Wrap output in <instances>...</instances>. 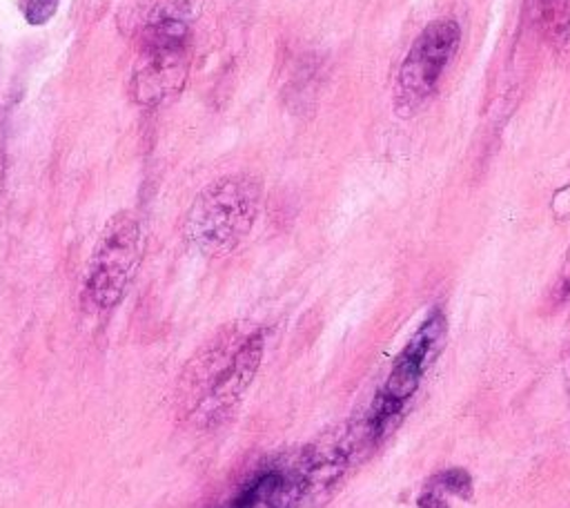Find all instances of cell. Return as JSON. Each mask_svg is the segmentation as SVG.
<instances>
[{"instance_id": "cell-1", "label": "cell", "mask_w": 570, "mask_h": 508, "mask_svg": "<svg viewBox=\"0 0 570 508\" xmlns=\"http://www.w3.org/2000/svg\"><path fill=\"white\" fill-rule=\"evenodd\" d=\"M263 350L265 334L261 328L243 330L236 323L220 328L191 354L176 381L178 419L196 430L220 426L249 390Z\"/></svg>"}, {"instance_id": "cell-2", "label": "cell", "mask_w": 570, "mask_h": 508, "mask_svg": "<svg viewBox=\"0 0 570 508\" xmlns=\"http://www.w3.org/2000/svg\"><path fill=\"white\" fill-rule=\"evenodd\" d=\"M191 67L189 0H151L136 31L131 94L136 102L156 107L171 100L187 82Z\"/></svg>"}, {"instance_id": "cell-3", "label": "cell", "mask_w": 570, "mask_h": 508, "mask_svg": "<svg viewBox=\"0 0 570 508\" xmlns=\"http://www.w3.org/2000/svg\"><path fill=\"white\" fill-rule=\"evenodd\" d=\"M263 183L252 174H225L205 185L185 216L187 243L205 256H225L252 232Z\"/></svg>"}, {"instance_id": "cell-4", "label": "cell", "mask_w": 570, "mask_h": 508, "mask_svg": "<svg viewBox=\"0 0 570 508\" xmlns=\"http://www.w3.org/2000/svg\"><path fill=\"white\" fill-rule=\"evenodd\" d=\"M142 250L145 232L140 218L129 209L114 214L91 250L82 281L85 301L96 310L116 307L134 281Z\"/></svg>"}, {"instance_id": "cell-5", "label": "cell", "mask_w": 570, "mask_h": 508, "mask_svg": "<svg viewBox=\"0 0 570 508\" xmlns=\"http://www.w3.org/2000/svg\"><path fill=\"white\" fill-rule=\"evenodd\" d=\"M358 457L361 450L347 423L307 443L287 468L294 508H318L332 499Z\"/></svg>"}, {"instance_id": "cell-6", "label": "cell", "mask_w": 570, "mask_h": 508, "mask_svg": "<svg viewBox=\"0 0 570 508\" xmlns=\"http://www.w3.org/2000/svg\"><path fill=\"white\" fill-rule=\"evenodd\" d=\"M459 40H461V29L450 18L434 20L419 33V38L410 47L399 69V78H396L399 109L403 107L414 109L434 91L441 74L445 71L452 56L456 53Z\"/></svg>"}, {"instance_id": "cell-7", "label": "cell", "mask_w": 570, "mask_h": 508, "mask_svg": "<svg viewBox=\"0 0 570 508\" xmlns=\"http://www.w3.org/2000/svg\"><path fill=\"white\" fill-rule=\"evenodd\" d=\"M445 330H448L445 314L439 307H434L428 314V319L419 325L414 336L407 341V345L401 350L396 361L392 363L387 381L381 390L385 397L405 406V401L416 392L423 372L439 354L441 343L445 339Z\"/></svg>"}, {"instance_id": "cell-8", "label": "cell", "mask_w": 570, "mask_h": 508, "mask_svg": "<svg viewBox=\"0 0 570 508\" xmlns=\"http://www.w3.org/2000/svg\"><path fill=\"white\" fill-rule=\"evenodd\" d=\"M225 508H294L289 472L267 468L247 479Z\"/></svg>"}, {"instance_id": "cell-9", "label": "cell", "mask_w": 570, "mask_h": 508, "mask_svg": "<svg viewBox=\"0 0 570 508\" xmlns=\"http://www.w3.org/2000/svg\"><path fill=\"white\" fill-rule=\"evenodd\" d=\"M532 13L552 36L563 33L570 25V0H530Z\"/></svg>"}, {"instance_id": "cell-10", "label": "cell", "mask_w": 570, "mask_h": 508, "mask_svg": "<svg viewBox=\"0 0 570 508\" xmlns=\"http://www.w3.org/2000/svg\"><path fill=\"white\" fill-rule=\"evenodd\" d=\"M428 486L441 490L443 495H454V497H470L472 495V477L463 468H450L439 475H434Z\"/></svg>"}, {"instance_id": "cell-11", "label": "cell", "mask_w": 570, "mask_h": 508, "mask_svg": "<svg viewBox=\"0 0 570 508\" xmlns=\"http://www.w3.org/2000/svg\"><path fill=\"white\" fill-rule=\"evenodd\" d=\"M60 0H22L20 11L29 25H45L56 13Z\"/></svg>"}, {"instance_id": "cell-12", "label": "cell", "mask_w": 570, "mask_h": 508, "mask_svg": "<svg viewBox=\"0 0 570 508\" xmlns=\"http://www.w3.org/2000/svg\"><path fill=\"white\" fill-rule=\"evenodd\" d=\"M419 508H450L448 495H443L432 486H425L423 492L419 495Z\"/></svg>"}, {"instance_id": "cell-13", "label": "cell", "mask_w": 570, "mask_h": 508, "mask_svg": "<svg viewBox=\"0 0 570 508\" xmlns=\"http://www.w3.org/2000/svg\"><path fill=\"white\" fill-rule=\"evenodd\" d=\"M561 292L566 299H570V252H568V261H566L563 276H561Z\"/></svg>"}, {"instance_id": "cell-14", "label": "cell", "mask_w": 570, "mask_h": 508, "mask_svg": "<svg viewBox=\"0 0 570 508\" xmlns=\"http://www.w3.org/2000/svg\"><path fill=\"white\" fill-rule=\"evenodd\" d=\"M563 379H566V392H568V399H570V361H568V365H566Z\"/></svg>"}]
</instances>
